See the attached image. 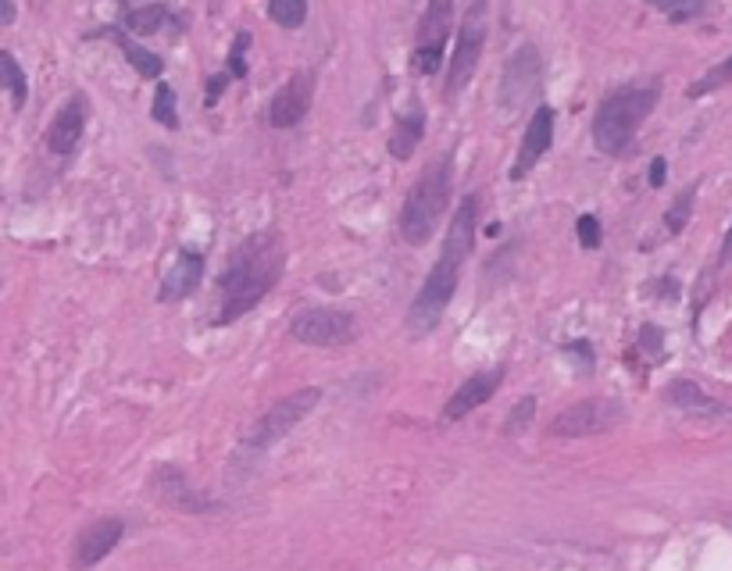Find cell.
I'll use <instances>...</instances> for the list:
<instances>
[{"label": "cell", "instance_id": "6da1fadb", "mask_svg": "<svg viewBox=\"0 0 732 571\" xmlns=\"http://www.w3.org/2000/svg\"><path fill=\"white\" fill-rule=\"evenodd\" d=\"M475 218H479V197L468 193L465 200L458 204L454 218H450L444 250H439L436 264L425 275V283L419 289V297L411 300L408 311V329L411 336H425L433 333L439 319H444L447 303L458 294V278H461V264L468 261V254L475 247Z\"/></svg>", "mask_w": 732, "mask_h": 571}, {"label": "cell", "instance_id": "7a4b0ae2", "mask_svg": "<svg viewBox=\"0 0 732 571\" xmlns=\"http://www.w3.org/2000/svg\"><path fill=\"white\" fill-rule=\"evenodd\" d=\"M286 264V243L275 233L247 236L233 250L226 272L218 275V294H222V308H218L215 325H233L247 311H254L265 300V294L279 283Z\"/></svg>", "mask_w": 732, "mask_h": 571}, {"label": "cell", "instance_id": "3957f363", "mask_svg": "<svg viewBox=\"0 0 732 571\" xmlns=\"http://www.w3.org/2000/svg\"><path fill=\"white\" fill-rule=\"evenodd\" d=\"M657 96H662L657 87H629V90L604 96V104L596 107V118H593L596 151L607 157L626 154L632 147V140H637L640 126L646 121V115L657 107Z\"/></svg>", "mask_w": 732, "mask_h": 571}, {"label": "cell", "instance_id": "277c9868", "mask_svg": "<svg viewBox=\"0 0 732 571\" xmlns=\"http://www.w3.org/2000/svg\"><path fill=\"white\" fill-rule=\"evenodd\" d=\"M450 179H454V154H444L411 186L404 211H400V236L411 247H422L436 233L439 218L450 208Z\"/></svg>", "mask_w": 732, "mask_h": 571}, {"label": "cell", "instance_id": "5b68a950", "mask_svg": "<svg viewBox=\"0 0 732 571\" xmlns=\"http://www.w3.org/2000/svg\"><path fill=\"white\" fill-rule=\"evenodd\" d=\"M483 47H486V0H472L465 18H461L454 54H450L447 65V87H444L447 96H458L472 82L475 68L483 61Z\"/></svg>", "mask_w": 732, "mask_h": 571}, {"label": "cell", "instance_id": "8992f818", "mask_svg": "<svg viewBox=\"0 0 732 571\" xmlns=\"http://www.w3.org/2000/svg\"><path fill=\"white\" fill-rule=\"evenodd\" d=\"M626 421V407L618 404L612 397H590V400H579V404L565 407L561 415L551 421V432L554 440H582V436H601V432H612L615 425Z\"/></svg>", "mask_w": 732, "mask_h": 571}, {"label": "cell", "instance_id": "52a82bcc", "mask_svg": "<svg viewBox=\"0 0 732 571\" xmlns=\"http://www.w3.org/2000/svg\"><path fill=\"white\" fill-rule=\"evenodd\" d=\"M322 400V390L319 386H311V390H297L290 393L286 400H279L275 407H268L265 415L254 421V429L247 432V446H254V451H265V446L279 443L283 436H290L297 425L311 415L314 407H319Z\"/></svg>", "mask_w": 732, "mask_h": 571}, {"label": "cell", "instance_id": "ba28073f", "mask_svg": "<svg viewBox=\"0 0 732 571\" xmlns=\"http://www.w3.org/2000/svg\"><path fill=\"white\" fill-rule=\"evenodd\" d=\"M290 333L308 347H347L358 339V319L339 308H311L293 319Z\"/></svg>", "mask_w": 732, "mask_h": 571}, {"label": "cell", "instance_id": "9c48e42d", "mask_svg": "<svg viewBox=\"0 0 732 571\" xmlns=\"http://www.w3.org/2000/svg\"><path fill=\"white\" fill-rule=\"evenodd\" d=\"M450 26H454V0H429V8H425L419 22V47L411 54V65L419 76H436L439 65H444Z\"/></svg>", "mask_w": 732, "mask_h": 571}, {"label": "cell", "instance_id": "30bf717a", "mask_svg": "<svg viewBox=\"0 0 732 571\" xmlns=\"http://www.w3.org/2000/svg\"><path fill=\"white\" fill-rule=\"evenodd\" d=\"M540 87V51L532 43H522L515 54L508 57L504 76H500V107L504 112H518Z\"/></svg>", "mask_w": 732, "mask_h": 571}, {"label": "cell", "instance_id": "8fae6325", "mask_svg": "<svg viewBox=\"0 0 732 571\" xmlns=\"http://www.w3.org/2000/svg\"><path fill=\"white\" fill-rule=\"evenodd\" d=\"M311 101H314V76L311 72H293L283 87H279V93L272 96V107H268L272 129L300 126L311 112Z\"/></svg>", "mask_w": 732, "mask_h": 571}, {"label": "cell", "instance_id": "7c38bea8", "mask_svg": "<svg viewBox=\"0 0 732 571\" xmlns=\"http://www.w3.org/2000/svg\"><path fill=\"white\" fill-rule=\"evenodd\" d=\"M551 143H554V112L547 104H540L532 112V118H529V126H526V137H522V147H518V157H515V165H511V182H522L536 165H540V157L551 151Z\"/></svg>", "mask_w": 732, "mask_h": 571}, {"label": "cell", "instance_id": "4fadbf2b", "mask_svg": "<svg viewBox=\"0 0 732 571\" xmlns=\"http://www.w3.org/2000/svg\"><path fill=\"white\" fill-rule=\"evenodd\" d=\"M87 118H90V101L82 93H72L65 107L54 115L51 129H47V151L61 154V157L76 151L82 132H87Z\"/></svg>", "mask_w": 732, "mask_h": 571}, {"label": "cell", "instance_id": "5bb4252c", "mask_svg": "<svg viewBox=\"0 0 732 571\" xmlns=\"http://www.w3.org/2000/svg\"><path fill=\"white\" fill-rule=\"evenodd\" d=\"M121 532H126V525H121V518H97L93 525H87L76 536V554H72V564H76L79 571H87L93 564H101L107 554L115 550Z\"/></svg>", "mask_w": 732, "mask_h": 571}, {"label": "cell", "instance_id": "9a60e30c", "mask_svg": "<svg viewBox=\"0 0 732 571\" xmlns=\"http://www.w3.org/2000/svg\"><path fill=\"white\" fill-rule=\"evenodd\" d=\"M500 379H504V372H500V368H493V372H479V375H472V379H465V382H461L458 390H454V397L447 400L444 421H461L465 415H472L475 407H483L486 400H490V397L497 393Z\"/></svg>", "mask_w": 732, "mask_h": 571}, {"label": "cell", "instance_id": "2e32d148", "mask_svg": "<svg viewBox=\"0 0 732 571\" xmlns=\"http://www.w3.org/2000/svg\"><path fill=\"white\" fill-rule=\"evenodd\" d=\"M204 275V258L197 250H179L176 261L168 264V272L162 278V300H182L197 289Z\"/></svg>", "mask_w": 732, "mask_h": 571}, {"label": "cell", "instance_id": "e0dca14e", "mask_svg": "<svg viewBox=\"0 0 732 571\" xmlns=\"http://www.w3.org/2000/svg\"><path fill=\"white\" fill-rule=\"evenodd\" d=\"M422 137H425V112L422 107H411L408 115L397 118L394 137H389V154H394L397 161H408V157L419 151Z\"/></svg>", "mask_w": 732, "mask_h": 571}, {"label": "cell", "instance_id": "ac0fdd59", "mask_svg": "<svg viewBox=\"0 0 732 571\" xmlns=\"http://www.w3.org/2000/svg\"><path fill=\"white\" fill-rule=\"evenodd\" d=\"M107 36H112V40L121 47V54H126V61L132 68L140 72L143 79H162V72H165V61L157 57L154 51H146V47H140L137 40H132V36H126L121 29H107Z\"/></svg>", "mask_w": 732, "mask_h": 571}, {"label": "cell", "instance_id": "d6986e66", "mask_svg": "<svg viewBox=\"0 0 732 571\" xmlns=\"http://www.w3.org/2000/svg\"><path fill=\"white\" fill-rule=\"evenodd\" d=\"M665 400L679 411H697V415H718V411H722L711 397L701 390V386H693L690 379H679V382L668 386Z\"/></svg>", "mask_w": 732, "mask_h": 571}, {"label": "cell", "instance_id": "ffe728a7", "mask_svg": "<svg viewBox=\"0 0 732 571\" xmlns=\"http://www.w3.org/2000/svg\"><path fill=\"white\" fill-rule=\"evenodd\" d=\"M162 476H165L168 482H172V490H168V485H157V496H162L165 504H172V507H182V511H207V507H211V504L204 501L201 493H193L190 485L182 482V476H179L176 468H165Z\"/></svg>", "mask_w": 732, "mask_h": 571}, {"label": "cell", "instance_id": "44dd1931", "mask_svg": "<svg viewBox=\"0 0 732 571\" xmlns=\"http://www.w3.org/2000/svg\"><path fill=\"white\" fill-rule=\"evenodd\" d=\"M0 90L11 93V104L15 107H26V96H29L26 72H22L15 54H8V51H0Z\"/></svg>", "mask_w": 732, "mask_h": 571}, {"label": "cell", "instance_id": "7402d4cb", "mask_svg": "<svg viewBox=\"0 0 732 571\" xmlns=\"http://www.w3.org/2000/svg\"><path fill=\"white\" fill-rule=\"evenodd\" d=\"M168 18H172V15H168L165 4H143V8L129 11V15H126V29L137 33V36H154V33H162L168 26Z\"/></svg>", "mask_w": 732, "mask_h": 571}, {"label": "cell", "instance_id": "603a6c76", "mask_svg": "<svg viewBox=\"0 0 732 571\" xmlns=\"http://www.w3.org/2000/svg\"><path fill=\"white\" fill-rule=\"evenodd\" d=\"M268 18L283 29H300L308 18V0H268Z\"/></svg>", "mask_w": 732, "mask_h": 571}, {"label": "cell", "instance_id": "cb8c5ba5", "mask_svg": "<svg viewBox=\"0 0 732 571\" xmlns=\"http://www.w3.org/2000/svg\"><path fill=\"white\" fill-rule=\"evenodd\" d=\"M179 96H176V90L168 87V82H157V90H154V107H151V115H154V121L157 126H165V129H179Z\"/></svg>", "mask_w": 732, "mask_h": 571}, {"label": "cell", "instance_id": "d4e9b609", "mask_svg": "<svg viewBox=\"0 0 732 571\" xmlns=\"http://www.w3.org/2000/svg\"><path fill=\"white\" fill-rule=\"evenodd\" d=\"M725 82H732V54L722 61V65H715L711 72H704V76L693 82V87L686 90L690 93V101H701V96H707V93H715V90H722Z\"/></svg>", "mask_w": 732, "mask_h": 571}, {"label": "cell", "instance_id": "484cf974", "mask_svg": "<svg viewBox=\"0 0 732 571\" xmlns=\"http://www.w3.org/2000/svg\"><path fill=\"white\" fill-rule=\"evenodd\" d=\"M646 4H654L668 22H690L704 15V0H646Z\"/></svg>", "mask_w": 732, "mask_h": 571}, {"label": "cell", "instance_id": "4316f807", "mask_svg": "<svg viewBox=\"0 0 732 571\" xmlns=\"http://www.w3.org/2000/svg\"><path fill=\"white\" fill-rule=\"evenodd\" d=\"M693 200H697V182H693V186L682 193V197L672 204V208H668V215H665V229H668V233H682V229H686L690 215H693Z\"/></svg>", "mask_w": 732, "mask_h": 571}, {"label": "cell", "instance_id": "83f0119b", "mask_svg": "<svg viewBox=\"0 0 732 571\" xmlns=\"http://www.w3.org/2000/svg\"><path fill=\"white\" fill-rule=\"evenodd\" d=\"M532 415H536V400L526 397L515 411H511V418H508V425H504L508 436H522V432H526V429H529V421H532Z\"/></svg>", "mask_w": 732, "mask_h": 571}, {"label": "cell", "instance_id": "f1b7e54d", "mask_svg": "<svg viewBox=\"0 0 732 571\" xmlns=\"http://www.w3.org/2000/svg\"><path fill=\"white\" fill-rule=\"evenodd\" d=\"M576 233H579V243L586 250H596L601 247V222H596V215H579V222H576Z\"/></svg>", "mask_w": 732, "mask_h": 571}, {"label": "cell", "instance_id": "f546056e", "mask_svg": "<svg viewBox=\"0 0 732 571\" xmlns=\"http://www.w3.org/2000/svg\"><path fill=\"white\" fill-rule=\"evenodd\" d=\"M247 47H251V33H236L233 54H229V72H233V79H243V76H247V61H243V54H247Z\"/></svg>", "mask_w": 732, "mask_h": 571}, {"label": "cell", "instance_id": "4dcf8cb0", "mask_svg": "<svg viewBox=\"0 0 732 571\" xmlns=\"http://www.w3.org/2000/svg\"><path fill=\"white\" fill-rule=\"evenodd\" d=\"M229 79H233V72H229V68H226V72H218V76H211V79H207V96H204V101H207V107H215V104H218V96H222V90L229 87Z\"/></svg>", "mask_w": 732, "mask_h": 571}, {"label": "cell", "instance_id": "1f68e13d", "mask_svg": "<svg viewBox=\"0 0 732 571\" xmlns=\"http://www.w3.org/2000/svg\"><path fill=\"white\" fill-rule=\"evenodd\" d=\"M665 172H668V161H665V157H654V161H651V172H646V182H651L654 190H657V186H665Z\"/></svg>", "mask_w": 732, "mask_h": 571}, {"label": "cell", "instance_id": "d6a6232c", "mask_svg": "<svg viewBox=\"0 0 732 571\" xmlns=\"http://www.w3.org/2000/svg\"><path fill=\"white\" fill-rule=\"evenodd\" d=\"M640 343H643V350H651V354H657V350H662V329L646 325V329L640 333Z\"/></svg>", "mask_w": 732, "mask_h": 571}, {"label": "cell", "instance_id": "836d02e7", "mask_svg": "<svg viewBox=\"0 0 732 571\" xmlns=\"http://www.w3.org/2000/svg\"><path fill=\"white\" fill-rule=\"evenodd\" d=\"M15 18H18L15 0H0V26H15Z\"/></svg>", "mask_w": 732, "mask_h": 571}, {"label": "cell", "instance_id": "e575fe53", "mask_svg": "<svg viewBox=\"0 0 732 571\" xmlns=\"http://www.w3.org/2000/svg\"><path fill=\"white\" fill-rule=\"evenodd\" d=\"M732 258V229H729V236H725V243H722V264Z\"/></svg>", "mask_w": 732, "mask_h": 571}]
</instances>
